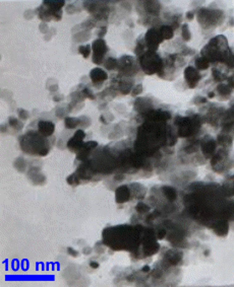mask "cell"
Returning a JSON list of instances; mask_svg holds the SVG:
<instances>
[{
	"label": "cell",
	"mask_w": 234,
	"mask_h": 287,
	"mask_svg": "<svg viewBox=\"0 0 234 287\" xmlns=\"http://www.w3.org/2000/svg\"><path fill=\"white\" fill-rule=\"evenodd\" d=\"M214 96H215L214 92H210V93H209V97H210V99H212V97H214Z\"/></svg>",
	"instance_id": "cell-15"
},
{
	"label": "cell",
	"mask_w": 234,
	"mask_h": 287,
	"mask_svg": "<svg viewBox=\"0 0 234 287\" xmlns=\"http://www.w3.org/2000/svg\"><path fill=\"white\" fill-rule=\"evenodd\" d=\"M79 52L83 54V56L85 58H87L89 56V54H90V52H91V48H90V46L88 45V46H82L81 48H79Z\"/></svg>",
	"instance_id": "cell-11"
},
{
	"label": "cell",
	"mask_w": 234,
	"mask_h": 287,
	"mask_svg": "<svg viewBox=\"0 0 234 287\" xmlns=\"http://www.w3.org/2000/svg\"><path fill=\"white\" fill-rule=\"evenodd\" d=\"M164 190L166 191L165 195L170 199V200H174V199L176 198V192H175V190H173L172 188L166 187V188H164Z\"/></svg>",
	"instance_id": "cell-9"
},
{
	"label": "cell",
	"mask_w": 234,
	"mask_h": 287,
	"mask_svg": "<svg viewBox=\"0 0 234 287\" xmlns=\"http://www.w3.org/2000/svg\"><path fill=\"white\" fill-rule=\"evenodd\" d=\"M91 78H92L93 82H101L107 79V74L105 71H103L100 68H95L91 72Z\"/></svg>",
	"instance_id": "cell-4"
},
{
	"label": "cell",
	"mask_w": 234,
	"mask_h": 287,
	"mask_svg": "<svg viewBox=\"0 0 234 287\" xmlns=\"http://www.w3.org/2000/svg\"><path fill=\"white\" fill-rule=\"evenodd\" d=\"M181 35H182V37L185 40H189L190 39V34L188 33L187 24H184V26H183V31H182V33H181Z\"/></svg>",
	"instance_id": "cell-12"
},
{
	"label": "cell",
	"mask_w": 234,
	"mask_h": 287,
	"mask_svg": "<svg viewBox=\"0 0 234 287\" xmlns=\"http://www.w3.org/2000/svg\"><path fill=\"white\" fill-rule=\"evenodd\" d=\"M184 74H185V77H186L187 81H188V83H189L190 86H194L195 83H197L198 80H200V78H201V76L198 73V71H197V70H194L193 67L186 68L185 69V73H184Z\"/></svg>",
	"instance_id": "cell-3"
},
{
	"label": "cell",
	"mask_w": 234,
	"mask_h": 287,
	"mask_svg": "<svg viewBox=\"0 0 234 287\" xmlns=\"http://www.w3.org/2000/svg\"><path fill=\"white\" fill-rule=\"evenodd\" d=\"M129 198V193L126 187H120L116 191V200L117 202H126Z\"/></svg>",
	"instance_id": "cell-5"
},
{
	"label": "cell",
	"mask_w": 234,
	"mask_h": 287,
	"mask_svg": "<svg viewBox=\"0 0 234 287\" xmlns=\"http://www.w3.org/2000/svg\"><path fill=\"white\" fill-rule=\"evenodd\" d=\"M158 39H162L161 35H160V31L158 33L156 30H150L148 33H147V42H148L149 48L153 49V50L158 48V45L160 42Z\"/></svg>",
	"instance_id": "cell-2"
},
{
	"label": "cell",
	"mask_w": 234,
	"mask_h": 287,
	"mask_svg": "<svg viewBox=\"0 0 234 287\" xmlns=\"http://www.w3.org/2000/svg\"><path fill=\"white\" fill-rule=\"evenodd\" d=\"M160 35H161V37L163 39H167L169 40L172 38L173 36V30L172 27H170L168 26H164L161 27V30H160Z\"/></svg>",
	"instance_id": "cell-7"
},
{
	"label": "cell",
	"mask_w": 234,
	"mask_h": 287,
	"mask_svg": "<svg viewBox=\"0 0 234 287\" xmlns=\"http://www.w3.org/2000/svg\"><path fill=\"white\" fill-rule=\"evenodd\" d=\"M187 18L188 19H193L194 18V13L193 12H187Z\"/></svg>",
	"instance_id": "cell-13"
},
{
	"label": "cell",
	"mask_w": 234,
	"mask_h": 287,
	"mask_svg": "<svg viewBox=\"0 0 234 287\" xmlns=\"http://www.w3.org/2000/svg\"><path fill=\"white\" fill-rule=\"evenodd\" d=\"M93 50L95 52V55H94V61H95L97 64H99L100 60H102L103 54L105 53L107 48H106V44L103 40H97L94 42L93 44Z\"/></svg>",
	"instance_id": "cell-1"
},
{
	"label": "cell",
	"mask_w": 234,
	"mask_h": 287,
	"mask_svg": "<svg viewBox=\"0 0 234 287\" xmlns=\"http://www.w3.org/2000/svg\"><path fill=\"white\" fill-rule=\"evenodd\" d=\"M91 266H92V267H94V268H98V266H99V264H97V263H91Z\"/></svg>",
	"instance_id": "cell-14"
},
{
	"label": "cell",
	"mask_w": 234,
	"mask_h": 287,
	"mask_svg": "<svg viewBox=\"0 0 234 287\" xmlns=\"http://www.w3.org/2000/svg\"><path fill=\"white\" fill-rule=\"evenodd\" d=\"M197 66L198 69H207L209 67V62L206 58H198L197 60Z\"/></svg>",
	"instance_id": "cell-8"
},
{
	"label": "cell",
	"mask_w": 234,
	"mask_h": 287,
	"mask_svg": "<svg viewBox=\"0 0 234 287\" xmlns=\"http://www.w3.org/2000/svg\"><path fill=\"white\" fill-rule=\"evenodd\" d=\"M78 123H79L78 119H72V118L66 119V121H65V124L68 128H73L74 126L78 125Z\"/></svg>",
	"instance_id": "cell-10"
},
{
	"label": "cell",
	"mask_w": 234,
	"mask_h": 287,
	"mask_svg": "<svg viewBox=\"0 0 234 287\" xmlns=\"http://www.w3.org/2000/svg\"><path fill=\"white\" fill-rule=\"evenodd\" d=\"M40 131L45 135H50L54 132V125L49 122H41L39 124Z\"/></svg>",
	"instance_id": "cell-6"
}]
</instances>
